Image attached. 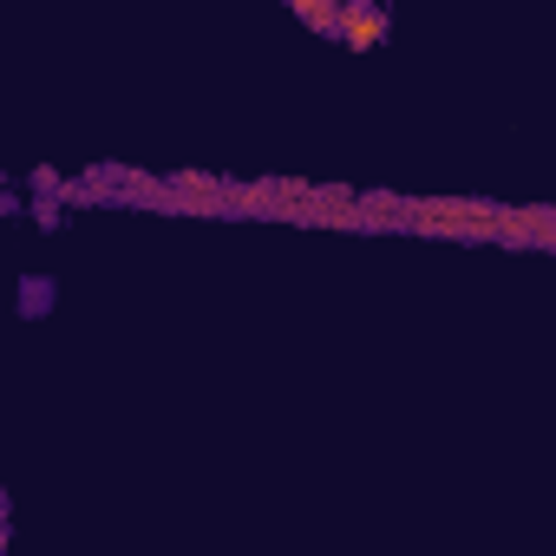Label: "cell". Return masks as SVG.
Instances as JSON below:
<instances>
[{
	"instance_id": "cell-1",
	"label": "cell",
	"mask_w": 556,
	"mask_h": 556,
	"mask_svg": "<svg viewBox=\"0 0 556 556\" xmlns=\"http://www.w3.org/2000/svg\"><path fill=\"white\" fill-rule=\"evenodd\" d=\"M341 34H348L354 47H374V40L387 34V14H380V8H348V21H341Z\"/></svg>"
},
{
	"instance_id": "cell-2",
	"label": "cell",
	"mask_w": 556,
	"mask_h": 556,
	"mask_svg": "<svg viewBox=\"0 0 556 556\" xmlns=\"http://www.w3.org/2000/svg\"><path fill=\"white\" fill-rule=\"evenodd\" d=\"M302 21H308V27H341L348 8H315V0H302Z\"/></svg>"
}]
</instances>
